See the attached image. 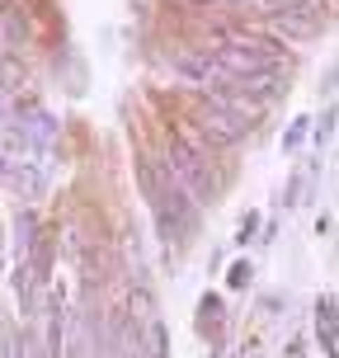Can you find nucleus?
Returning <instances> with one entry per match:
<instances>
[{"label": "nucleus", "instance_id": "nucleus-8", "mask_svg": "<svg viewBox=\"0 0 339 358\" xmlns=\"http://www.w3.org/2000/svg\"><path fill=\"white\" fill-rule=\"evenodd\" d=\"M189 5H194V10H203V5H212V0H189Z\"/></svg>", "mask_w": 339, "mask_h": 358}, {"label": "nucleus", "instance_id": "nucleus-6", "mask_svg": "<svg viewBox=\"0 0 339 358\" xmlns=\"http://www.w3.org/2000/svg\"><path fill=\"white\" fill-rule=\"evenodd\" d=\"M245 278H250V264H236V268H231V283L245 287Z\"/></svg>", "mask_w": 339, "mask_h": 358}, {"label": "nucleus", "instance_id": "nucleus-2", "mask_svg": "<svg viewBox=\"0 0 339 358\" xmlns=\"http://www.w3.org/2000/svg\"><path fill=\"white\" fill-rule=\"evenodd\" d=\"M184 123L194 127L198 137H208V142H212V151H217V146L245 142V137L254 132L250 118H240L236 108H226L217 94H208V90H198V94H189V99H184Z\"/></svg>", "mask_w": 339, "mask_h": 358}, {"label": "nucleus", "instance_id": "nucleus-4", "mask_svg": "<svg viewBox=\"0 0 339 358\" xmlns=\"http://www.w3.org/2000/svg\"><path fill=\"white\" fill-rule=\"evenodd\" d=\"M321 340L330 354H339V316H335V306L321 302Z\"/></svg>", "mask_w": 339, "mask_h": 358}, {"label": "nucleus", "instance_id": "nucleus-5", "mask_svg": "<svg viewBox=\"0 0 339 358\" xmlns=\"http://www.w3.org/2000/svg\"><path fill=\"white\" fill-rule=\"evenodd\" d=\"M302 132H306V118H297V123L287 127V137H283V146H297V142H302Z\"/></svg>", "mask_w": 339, "mask_h": 358}, {"label": "nucleus", "instance_id": "nucleus-7", "mask_svg": "<svg viewBox=\"0 0 339 358\" xmlns=\"http://www.w3.org/2000/svg\"><path fill=\"white\" fill-rule=\"evenodd\" d=\"M5 175H10V161H5V156H0V179H5Z\"/></svg>", "mask_w": 339, "mask_h": 358}, {"label": "nucleus", "instance_id": "nucleus-3", "mask_svg": "<svg viewBox=\"0 0 339 358\" xmlns=\"http://www.w3.org/2000/svg\"><path fill=\"white\" fill-rule=\"evenodd\" d=\"M0 156H5L10 165L29 156V132H24L19 123H10V118H0Z\"/></svg>", "mask_w": 339, "mask_h": 358}, {"label": "nucleus", "instance_id": "nucleus-1", "mask_svg": "<svg viewBox=\"0 0 339 358\" xmlns=\"http://www.w3.org/2000/svg\"><path fill=\"white\" fill-rule=\"evenodd\" d=\"M165 165H170V170L179 175V184L194 194V203H217L222 179H217V165H212V142L198 137L184 118L170 123V137H165Z\"/></svg>", "mask_w": 339, "mask_h": 358}]
</instances>
